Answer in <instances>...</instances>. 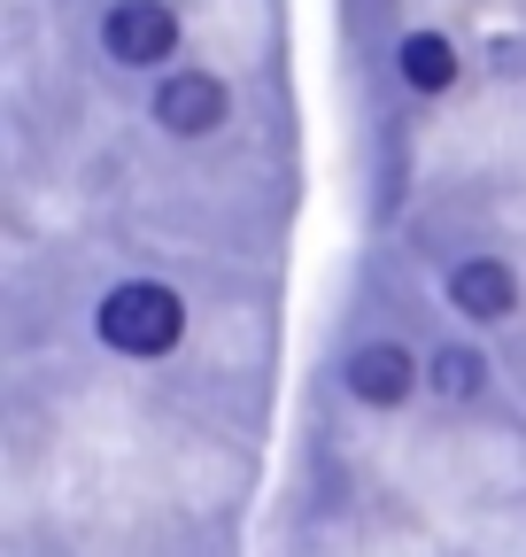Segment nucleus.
I'll return each mask as SVG.
<instances>
[{
    "mask_svg": "<svg viewBox=\"0 0 526 557\" xmlns=\"http://www.w3.org/2000/svg\"><path fill=\"white\" fill-rule=\"evenodd\" d=\"M186 333V302L163 287V278H124V287L101 302V341L124 348V357H171Z\"/></svg>",
    "mask_w": 526,
    "mask_h": 557,
    "instance_id": "f257e3e1",
    "label": "nucleus"
},
{
    "mask_svg": "<svg viewBox=\"0 0 526 557\" xmlns=\"http://www.w3.org/2000/svg\"><path fill=\"white\" fill-rule=\"evenodd\" d=\"M101 47H109L124 70L171 62V47H178V16L163 9V0H116V9L101 16Z\"/></svg>",
    "mask_w": 526,
    "mask_h": 557,
    "instance_id": "f03ea898",
    "label": "nucleus"
},
{
    "mask_svg": "<svg viewBox=\"0 0 526 557\" xmlns=\"http://www.w3.org/2000/svg\"><path fill=\"white\" fill-rule=\"evenodd\" d=\"M225 86L210 78V70H171V78L155 86V124L163 132H178V139H202V132H217L225 124Z\"/></svg>",
    "mask_w": 526,
    "mask_h": 557,
    "instance_id": "7ed1b4c3",
    "label": "nucleus"
},
{
    "mask_svg": "<svg viewBox=\"0 0 526 557\" xmlns=\"http://www.w3.org/2000/svg\"><path fill=\"white\" fill-rule=\"evenodd\" d=\"M449 302L465 310V318H480V325H496V318L518 310V278H511L496 256H473V263L449 271Z\"/></svg>",
    "mask_w": 526,
    "mask_h": 557,
    "instance_id": "20e7f679",
    "label": "nucleus"
},
{
    "mask_svg": "<svg viewBox=\"0 0 526 557\" xmlns=\"http://www.w3.org/2000/svg\"><path fill=\"white\" fill-rule=\"evenodd\" d=\"M411 380H418V364H411L394 341H372V348H356V357H349V387H356L364 403H403Z\"/></svg>",
    "mask_w": 526,
    "mask_h": 557,
    "instance_id": "39448f33",
    "label": "nucleus"
},
{
    "mask_svg": "<svg viewBox=\"0 0 526 557\" xmlns=\"http://www.w3.org/2000/svg\"><path fill=\"white\" fill-rule=\"evenodd\" d=\"M403 78H411L418 94H441V86L456 78V54H449V39L411 32V39H403Z\"/></svg>",
    "mask_w": 526,
    "mask_h": 557,
    "instance_id": "423d86ee",
    "label": "nucleus"
},
{
    "mask_svg": "<svg viewBox=\"0 0 526 557\" xmlns=\"http://www.w3.org/2000/svg\"><path fill=\"white\" fill-rule=\"evenodd\" d=\"M434 387L441 395H480V357H473V348H441V357H434Z\"/></svg>",
    "mask_w": 526,
    "mask_h": 557,
    "instance_id": "0eeeda50",
    "label": "nucleus"
}]
</instances>
